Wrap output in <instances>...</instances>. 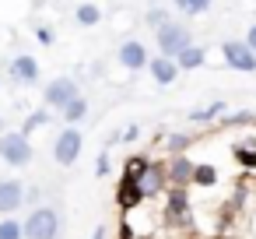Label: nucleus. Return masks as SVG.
Instances as JSON below:
<instances>
[{"label":"nucleus","instance_id":"13","mask_svg":"<svg viewBox=\"0 0 256 239\" xmlns=\"http://www.w3.org/2000/svg\"><path fill=\"white\" fill-rule=\"evenodd\" d=\"M193 172H196V162H190L186 155H172L168 165H165V176H168V183H176V186L193 183Z\"/></svg>","mask_w":256,"mask_h":239},{"label":"nucleus","instance_id":"11","mask_svg":"<svg viewBox=\"0 0 256 239\" xmlns=\"http://www.w3.org/2000/svg\"><path fill=\"white\" fill-rule=\"evenodd\" d=\"M8 74L14 85H36L39 81V60L28 57V53H18L11 64H8Z\"/></svg>","mask_w":256,"mask_h":239},{"label":"nucleus","instance_id":"23","mask_svg":"<svg viewBox=\"0 0 256 239\" xmlns=\"http://www.w3.org/2000/svg\"><path fill=\"white\" fill-rule=\"evenodd\" d=\"M193 183H200V186H214V183H218V169H214V165H196Z\"/></svg>","mask_w":256,"mask_h":239},{"label":"nucleus","instance_id":"10","mask_svg":"<svg viewBox=\"0 0 256 239\" xmlns=\"http://www.w3.org/2000/svg\"><path fill=\"white\" fill-rule=\"evenodd\" d=\"M165 218L172 225H190V197H186V186H168V200H165Z\"/></svg>","mask_w":256,"mask_h":239},{"label":"nucleus","instance_id":"19","mask_svg":"<svg viewBox=\"0 0 256 239\" xmlns=\"http://www.w3.org/2000/svg\"><path fill=\"white\" fill-rule=\"evenodd\" d=\"M50 113H53L50 106H42V109H36V113H28V120H25V127H22V134H28V137H32V134H36L39 127H46V123L53 120Z\"/></svg>","mask_w":256,"mask_h":239},{"label":"nucleus","instance_id":"6","mask_svg":"<svg viewBox=\"0 0 256 239\" xmlns=\"http://www.w3.org/2000/svg\"><path fill=\"white\" fill-rule=\"evenodd\" d=\"M81 95V88H78V81L74 78H53L46 88H42V106H50V109H56V113H64L74 99Z\"/></svg>","mask_w":256,"mask_h":239},{"label":"nucleus","instance_id":"22","mask_svg":"<svg viewBox=\"0 0 256 239\" xmlns=\"http://www.w3.org/2000/svg\"><path fill=\"white\" fill-rule=\"evenodd\" d=\"M190 144H193V137H190V134H168V137H165V148H168L172 155H182Z\"/></svg>","mask_w":256,"mask_h":239},{"label":"nucleus","instance_id":"16","mask_svg":"<svg viewBox=\"0 0 256 239\" xmlns=\"http://www.w3.org/2000/svg\"><path fill=\"white\" fill-rule=\"evenodd\" d=\"M84 116H88V99H84V95H78V99H74V102H70L64 113H60V120H64L67 127H78Z\"/></svg>","mask_w":256,"mask_h":239},{"label":"nucleus","instance_id":"14","mask_svg":"<svg viewBox=\"0 0 256 239\" xmlns=\"http://www.w3.org/2000/svg\"><path fill=\"white\" fill-rule=\"evenodd\" d=\"M204 60H207V50H204V46H193V43L176 57L179 71H196V67H204Z\"/></svg>","mask_w":256,"mask_h":239},{"label":"nucleus","instance_id":"25","mask_svg":"<svg viewBox=\"0 0 256 239\" xmlns=\"http://www.w3.org/2000/svg\"><path fill=\"white\" fill-rule=\"evenodd\" d=\"M165 22H168V11H151V15H148V25H154V29L165 25Z\"/></svg>","mask_w":256,"mask_h":239},{"label":"nucleus","instance_id":"28","mask_svg":"<svg viewBox=\"0 0 256 239\" xmlns=\"http://www.w3.org/2000/svg\"><path fill=\"white\" fill-rule=\"evenodd\" d=\"M0 123H4V116H0Z\"/></svg>","mask_w":256,"mask_h":239},{"label":"nucleus","instance_id":"8","mask_svg":"<svg viewBox=\"0 0 256 239\" xmlns=\"http://www.w3.org/2000/svg\"><path fill=\"white\" fill-rule=\"evenodd\" d=\"M22 204H25V183L14 179V176H4L0 179V218L14 214Z\"/></svg>","mask_w":256,"mask_h":239},{"label":"nucleus","instance_id":"24","mask_svg":"<svg viewBox=\"0 0 256 239\" xmlns=\"http://www.w3.org/2000/svg\"><path fill=\"white\" fill-rule=\"evenodd\" d=\"M95 176H109V151L98 155V162H95Z\"/></svg>","mask_w":256,"mask_h":239},{"label":"nucleus","instance_id":"26","mask_svg":"<svg viewBox=\"0 0 256 239\" xmlns=\"http://www.w3.org/2000/svg\"><path fill=\"white\" fill-rule=\"evenodd\" d=\"M246 43H249V46L256 50V22H252V29H249V36H246Z\"/></svg>","mask_w":256,"mask_h":239},{"label":"nucleus","instance_id":"18","mask_svg":"<svg viewBox=\"0 0 256 239\" xmlns=\"http://www.w3.org/2000/svg\"><path fill=\"white\" fill-rule=\"evenodd\" d=\"M172 4H176V11H179V15L196 18V15H207V11H210L214 0H172Z\"/></svg>","mask_w":256,"mask_h":239},{"label":"nucleus","instance_id":"27","mask_svg":"<svg viewBox=\"0 0 256 239\" xmlns=\"http://www.w3.org/2000/svg\"><path fill=\"white\" fill-rule=\"evenodd\" d=\"M92 239H106V225H98V228L92 232Z\"/></svg>","mask_w":256,"mask_h":239},{"label":"nucleus","instance_id":"20","mask_svg":"<svg viewBox=\"0 0 256 239\" xmlns=\"http://www.w3.org/2000/svg\"><path fill=\"white\" fill-rule=\"evenodd\" d=\"M0 239H25L22 221H18V218H11V214H4V218H0Z\"/></svg>","mask_w":256,"mask_h":239},{"label":"nucleus","instance_id":"9","mask_svg":"<svg viewBox=\"0 0 256 239\" xmlns=\"http://www.w3.org/2000/svg\"><path fill=\"white\" fill-rule=\"evenodd\" d=\"M116 60H120L126 71H144L148 60H151V53H148V46H144L140 39H126V43H120Z\"/></svg>","mask_w":256,"mask_h":239},{"label":"nucleus","instance_id":"7","mask_svg":"<svg viewBox=\"0 0 256 239\" xmlns=\"http://www.w3.org/2000/svg\"><path fill=\"white\" fill-rule=\"evenodd\" d=\"M134 179H137V186H140V197L144 200H151V197H158V193H165V186H168V176H165V165H144L140 172H130Z\"/></svg>","mask_w":256,"mask_h":239},{"label":"nucleus","instance_id":"5","mask_svg":"<svg viewBox=\"0 0 256 239\" xmlns=\"http://www.w3.org/2000/svg\"><path fill=\"white\" fill-rule=\"evenodd\" d=\"M221 57H224V67L238 71V74H256V50L246 43V39H228L221 43Z\"/></svg>","mask_w":256,"mask_h":239},{"label":"nucleus","instance_id":"17","mask_svg":"<svg viewBox=\"0 0 256 239\" xmlns=\"http://www.w3.org/2000/svg\"><path fill=\"white\" fill-rule=\"evenodd\" d=\"M74 18H78V25H84V29H92V25H98L102 22V11H98V4H78L74 8Z\"/></svg>","mask_w":256,"mask_h":239},{"label":"nucleus","instance_id":"1","mask_svg":"<svg viewBox=\"0 0 256 239\" xmlns=\"http://www.w3.org/2000/svg\"><path fill=\"white\" fill-rule=\"evenodd\" d=\"M32 158H36V148H32L28 134H22V130H4V134H0V162H4V165L25 169Z\"/></svg>","mask_w":256,"mask_h":239},{"label":"nucleus","instance_id":"2","mask_svg":"<svg viewBox=\"0 0 256 239\" xmlns=\"http://www.w3.org/2000/svg\"><path fill=\"white\" fill-rule=\"evenodd\" d=\"M154 43H158V53H162V57H172V60H176V57L193 43V36H190V29H186L182 22H172V18H168L165 25L154 29Z\"/></svg>","mask_w":256,"mask_h":239},{"label":"nucleus","instance_id":"21","mask_svg":"<svg viewBox=\"0 0 256 239\" xmlns=\"http://www.w3.org/2000/svg\"><path fill=\"white\" fill-rule=\"evenodd\" d=\"M218 113H224V102H210V106H204V109H193L190 120H193V123H210Z\"/></svg>","mask_w":256,"mask_h":239},{"label":"nucleus","instance_id":"15","mask_svg":"<svg viewBox=\"0 0 256 239\" xmlns=\"http://www.w3.org/2000/svg\"><path fill=\"white\" fill-rule=\"evenodd\" d=\"M120 204L130 211V207H137V204H144V197H140V186H137V179L126 172V179L120 183Z\"/></svg>","mask_w":256,"mask_h":239},{"label":"nucleus","instance_id":"4","mask_svg":"<svg viewBox=\"0 0 256 239\" xmlns=\"http://www.w3.org/2000/svg\"><path fill=\"white\" fill-rule=\"evenodd\" d=\"M81 151H84V134L78 127H64L53 141V162L56 165H74L81 158Z\"/></svg>","mask_w":256,"mask_h":239},{"label":"nucleus","instance_id":"3","mask_svg":"<svg viewBox=\"0 0 256 239\" xmlns=\"http://www.w3.org/2000/svg\"><path fill=\"white\" fill-rule=\"evenodd\" d=\"M22 228H25V239H56L60 235V214L42 204V207L28 211V218L22 221Z\"/></svg>","mask_w":256,"mask_h":239},{"label":"nucleus","instance_id":"12","mask_svg":"<svg viewBox=\"0 0 256 239\" xmlns=\"http://www.w3.org/2000/svg\"><path fill=\"white\" fill-rule=\"evenodd\" d=\"M148 71H151V78H154V85H162V88H168V85H176V78H179V64L172 60V57H151L148 60Z\"/></svg>","mask_w":256,"mask_h":239}]
</instances>
